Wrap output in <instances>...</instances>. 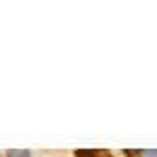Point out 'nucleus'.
Wrapping results in <instances>:
<instances>
[{
    "instance_id": "1",
    "label": "nucleus",
    "mask_w": 157,
    "mask_h": 157,
    "mask_svg": "<svg viewBox=\"0 0 157 157\" xmlns=\"http://www.w3.org/2000/svg\"><path fill=\"white\" fill-rule=\"evenodd\" d=\"M6 157H29V151H25V149H11V151H6Z\"/></svg>"
},
{
    "instance_id": "2",
    "label": "nucleus",
    "mask_w": 157,
    "mask_h": 157,
    "mask_svg": "<svg viewBox=\"0 0 157 157\" xmlns=\"http://www.w3.org/2000/svg\"><path fill=\"white\" fill-rule=\"evenodd\" d=\"M143 155L145 157H157V149L155 151H143Z\"/></svg>"
}]
</instances>
